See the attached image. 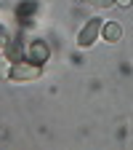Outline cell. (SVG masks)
<instances>
[{"mask_svg": "<svg viewBox=\"0 0 133 150\" xmlns=\"http://www.w3.org/2000/svg\"><path fill=\"white\" fill-rule=\"evenodd\" d=\"M43 75V67L32 62V59H22V62H13L11 67V81L16 83H24V81H37Z\"/></svg>", "mask_w": 133, "mask_h": 150, "instance_id": "1", "label": "cell"}, {"mask_svg": "<svg viewBox=\"0 0 133 150\" xmlns=\"http://www.w3.org/2000/svg\"><path fill=\"white\" fill-rule=\"evenodd\" d=\"M101 27H104V19H91V22H85L80 27V32H77V46L80 48H91L93 43L99 40Z\"/></svg>", "mask_w": 133, "mask_h": 150, "instance_id": "2", "label": "cell"}, {"mask_svg": "<svg viewBox=\"0 0 133 150\" xmlns=\"http://www.w3.org/2000/svg\"><path fill=\"white\" fill-rule=\"evenodd\" d=\"M101 35H104V40H107V43H117L120 38H123V27H120L117 22H104Z\"/></svg>", "mask_w": 133, "mask_h": 150, "instance_id": "3", "label": "cell"}, {"mask_svg": "<svg viewBox=\"0 0 133 150\" xmlns=\"http://www.w3.org/2000/svg\"><path fill=\"white\" fill-rule=\"evenodd\" d=\"M27 59H32V62H37V64H43L45 59H48V48L37 40V43H32L29 48H27Z\"/></svg>", "mask_w": 133, "mask_h": 150, "instance_id": "4", "label": "cell"}, {"mask_svg": "<svg viewBox=\"0 0 133 150\" xmlns=\"http://www.w3.org/2000/svg\"><path fill=\"white\" fill-rule=\"evenodd\" d=\"M11 67H13V62L6 54H0V81H11Z\"/></svg>", "mask_w": 133, "mask_h": 150, "instance_id": "5", "label": "cell"}, {"mask_svg": "<svg viewBox=\"0 0 133 150\" xmlns=\"http://www.w3.org/2000/svg\"><path fill=\"white\" fill-rule=\"evenodd\" d=\"M91 3L96 6V8H112V6H115V0H91Z\"/></svg>", "mask_w": 133, "mask_h": 150, "instance_id": "6", "label": "cell"}, {"mask_svg": "<svg viewBox=\"0 0 133 150\" xmlns=\"http://www.w3.org/2000/svg\"><path fill=\"white\" fill-rule=\"evenodd\" d=\"M115 3H117V6H123V8H128V6L133 3V0H115Z\"/></svg>", "mask_w": 133, "mask_h": 150, "instance_id": "7", "label": "cell"}, {"mask_svg": "<svg viewBox=\"0 0 133 150\" xmlns=\"http://www.w3.org/2000/svg\"><path fill=\"white\" fill-rule=\"evenodd\" d=\"M77 3H80V0H77Z\"/></svg>", "mask_w": 133, "mask_h": 150, "instance_id": "8", "label": "cell"}]
</instances>
